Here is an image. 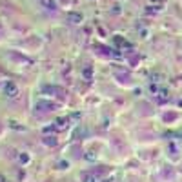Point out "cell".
<instances>
[{
    "label": "cell",
    "mask_w": 182,
    "mask_h": 182,
    "mask_svg": "<svg viewBox=\"0 0 182 182\" xmlns=\"http://www.w3.org/2000/svg\"><path fill=\"white\" fill-rule=\"evenodd\" d=\"M4 91H6V95L9 97V98H15V97L18 95V87L13 84V82H9V84H6V87H4Z\"/></svg>",
    "instance_id": "1"
},
{
    "label": "cell",
    "mask_w": 182,
    "mask_h": 182,
    "mask_svg": "<svg viewBox=\"0 0 182 182\" xmlns=\"http://www.w3.org/2000/svg\"><path fill=\"white\" fill-rule=\"evenodd\" d=\"M82 20V15L80 13H71L69 15V22H73V24H78Z\"/></svg>",
    "instance_id": "2"
},
{
    "label": "cell",
    "mask_w": 182,
    "mask_h": 182,
    "mask_svg": "<svg viewBox=\"0 0 182 182\" xmlns=\"http://www.w3.org/2000/svg\"><path fill=\"white\" fill-rule=\"evenodd\" d=\"M84 77H86V80H91V77H93V69H91V66L84 68Z\"/></svg>",
    "instance_id": "3"
},
{
    "label": "cell",
    "mask_w": 182,
    "mask_h": 182,
    "mask_svg": "<svg viewBox=\"0 0 182 182\" xmlns=\"http://www.w3.org/2000/svg\"><path fill=\"white\" fill-rule=\"evenodd\" d=\"M18 162H20V164H27V162H29V155L20 153V155H18Z\"/></svg>",
    "instance_id": "4"
},
{
    "label": "cell",
    "mask_w": 182,
    "mask_h": 182,
    "mask_svg": "<svg viewBox=\"0 0 182 182\" xmlns=\"http://www.w3.org/2000/svg\"><path fill=\"white\" fill-rule=\"evenodd\" d=\"M46 144H49V146H55V144H57L55 137H47V139H46Z\"/></svg>",
    "instance_id": "5"
},
{
    "label": "cell",
    "mask_w": 182,
    "mask_h": 182,
    "mask_svg": "<svg viewBox=\"0 0 182 182\" xmlns=\"http://www.w3.org/2000/svg\"><path fill=\"white\" fill-rule=\"evenodd\" d=\"M9 126H11V128H15V130H24V128H22V126H18V122H15V120L9 122Z\"/></svg>",
    "instance_id": "6"
},
{
    "label": "cell",
    "mask_w": 182,
    "mask_h": 182,
    "mask_svg": "<svg viewBox=\"0 0 182 182\" xmlns=\"http://www.w3.org/2000/svg\"><path fill=\"white\" fill-rule=\"evenodd\" d=\"M86 158H87V160H95L97 155H93V151H87V153H86Z\"/></svg>",
    "instance_id": "7"
},
{
    "label": "cell",
    "mask_w": 182,
    "mask_h": 182,
    "mask_svg": "<svg viewBox=\"0 0 182 182\" xmlns=\"http://www.w3.org/2000/svg\"><path fill=\"white\" fill-rule=\"evenodd\" d=\"M84 182H97V179L93 177V175H87L86 179H84Z\"/></svg>",
    "instance_id": "8"
},
{
    "label": "cell",
    "mask_w": 182,
    "mask_h": 182,
    "mask_svg": "<svg viewBox=\"0 0 182 182\" xmlns=\"http://www.w3.org/2000/svg\"><path fill=\"white\" fill-rule=\"evenodd\" d=\"M0 182H6V179H4V175H0Z\"/></svg>",
    "instance_id": "9"
}]
</instances>
